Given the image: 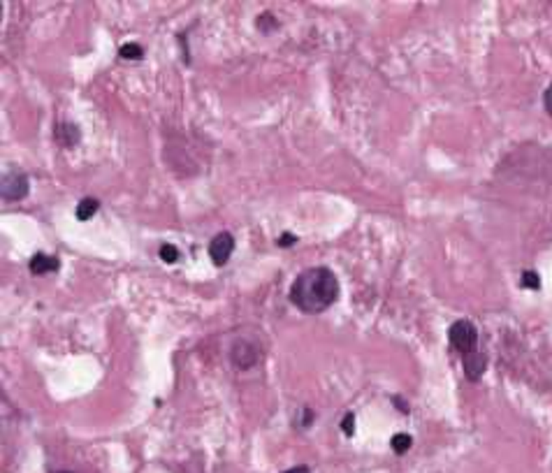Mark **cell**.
I'll use <instances>...</instances> for the list:
<instances>
[{
  "mask_svg": "<svg viewBox=\"0 0 552 473\" xmlns=\"http://www.w3.org/2000/svg\"><path fill=\"white\" fill-rule=\"evenodd\" d=\"M339 297V281L332 269L311 267L292 281L290 302L304 314H321Z\"/></svg>",
  "mask_w": 552,
  "mask_h": 473,
  "instance_id": "obj_1",
  "label": "cell"
},
{
  "mask_svg": "<svg viewBox=\"0 0 552 473\" xmlns=\"http://www.w3.org/2000/svg\"><path fill=\"white\" fill-rule=\"evenodd\" d=\"M448 339H450V344H453L455 350H460L462 355H469V353L476 350L478 332H476V327H473L471 320H457L450 325Z\"/></svg>",
  "mask_w": 552,
  "mask_h": 473,
  "instance_id": "obj_2",
  "label": "cell"
},
{
  "mask_svg": "<svg viewBox=\"0 0 552 473\" xmlns=\"http://www.w3.org/2000/svg\"><path fill=\"white\" fill-rule=\"evenodd\" d=\"M232 251H235V237L230 232H218L212 244H209V255H212V262L218 267H223L227 260H230Z\"/></svg>",
  "mask_w": 552,
  "mask_h": 473,
  "instance_id": "obj_3",
  "label": "cell"
},
{
  "mask_svg": "<svg viewBox=\"0 0 552 473\" xmlns=\"http://www.w3.org/2000/svg\"><path fill=\"white\" fill-rule=\"evenodd\" d=\"M28 195V177L26 175H5L3 177V197L5 200H23Z\"/></svg>",
  "mask_w": 552,
  "mask_h": 473,
  "instance_id": "obj_4",
  "label": "cell"
},
{
  "mask_svg": "<svg viewBox=\"0 0 552 473\" xmlns=\"http://www.w3.org/2000/svg\"><path fill=\"white\" fill-rule=\"evenodd\" d=\"M462 367H464V374L469 381H478L483 376L485 367H488V360H485L483 353L473 350L469 355H464V362H462Z\"/></svg>",
  "mask_w": 552,
  "mask_h": 473,
  "instance_id": "obj_5",
  "label": "cell"
},
{
  "mask_svg": "<svg viewBox=\"0 0 552 473\" xmlns=\"http://www.w3.org/2000/svg\"><path fill=\"white\" fill-rule=\"evenodd\" d=\"M31 272L33 274H47V272H56L58 267H61V262L56 260V257H51V255H47V253H35L31 257Z\"/></svg>",
  "mask_w": 552,
  "mask_h": 473,
  "instance_id": "obj_6",
  "label": "cell"
},
{
  "mask_svg": "<svg viewBox=\"0 0 552 473\" xmlns=\"http://www.w3.org/2000/svg\"><path fill=\"white\" fill-rule=\"evenodd\" d=\"M98 209H100V202L95 200V197H84V200H79V205H77V209H75L77 220L93 218L95 214H98Z\"/></svg>",
  "mask_w": 552,
  "mask_h": 473,
  "instance_id": "obj_7",
  "label": "cell"
},
{
  "mask_svg": "<svg viewBox=\"0 0 552 473\" xmlns=\"http://www.w3.org/2000/svg\"><path fill=\"white\" fill-rule=\"evenodd\" d=\"M58 140H61L63 146H75L77 140H79V130H77V125L75 123L58 125Z\"/></svg>",
  "mask_w": 552,
  "mask_h": 473,
  "instance_id": "obj_8",
  "label": "cell"
},
{
  "mask_svg": "<svg viewBox=\"0 0 552 473\" xmlns=\"http://www.w3.org/2000/svg\"><path fill=\"white\" fill-rule=\"evenodd\" d=\"M118 56L125 58V61H140L144 56V47L137 44V42H128V44H123L121 49H118Z\"/></svg>",
  "mask_w": 552,
  "mask_h": 473,
  "instance_id": "obj_9",
  "label": "cell"
},
{
  "mask_svg": "<svg viewBox=\"0 0 552 473\" xmlns=\"http://www.w3.org/2000/svg\"><path fill=\"white\" fill-rule=\"evenodd\" d=\"M411 446H413V439L409 434H394L392 441H390V448H392L397 455H404Z\"/></svg>",
  "mask_w": 552,
  "mask_h": 473,
  "instance_id": "obj_10",
  "label": "cell"
},
{
  "mask_svg": "<svg viewBox=\"0 0 552 473\" xmlns=\"http://www.w3.org/2000/svg\"><path fill=\"white\" fill-rule=\"evenodd\" d=\"M520 285L527 290H541V277L536 272H531V269H527V272H522Z\"/></svg>",
  "mask_w": 552,
  "mask_h": 473,
  "instance_id": "obj_11",
  "label": "cell"
},
{
  "mask_svg": "<svg viewBox=\"0 0 552 473\" xmlns=\"http://www.w3.org/2000/svg\"><path fill=\"white\" fill-rule=\"evenodd\" d=\"M160 257H163L167 265H174V262L179 260V251H177V246H172V244H163V246H160Z\"/></svg>",
  "mask_w": 552,
  "mask_h": 473,
  "instance_id": "obj_12",
  "label": "cell"
},
{
  "mask_svg": "<svg viewBox=\"0 0 552 473\" xmlns=\"http://www.w3.org/2000/svg\"><path fill=\"white\" fill-rule=\"evenodd\" d=\"M341 432H344L346 436L355 434V416H353V413H346L344 416V420H341Z\"/></svg>",
  "mask_w": 552,
  "mask_h": 473,
  "instance_id": "obj_13",
  "label": "cell"
},
{
  "mask_svg": "<svg viewBox=\"0 0 552 473\" xmlns=\"http://www.w3.org/2000/svg\"><path fill=\"white\" fill-rule=\"evenodd\" d=\"M297 242V237H292V232H286V235H281V239H279V246H292V244Z\"/></svg>",
  "mask_w": 552,
  "mask_h": 473,
  "instance_id": "obj_14",
  "label": "cell"
},
{
  "mask_svg": "<svg viewBox=\"0 0 552 473\" xmlns=\"http://www.w3.org/2000/svg\"><path fill=\"white\" fill-rule=\"evenodd\" d=\"M543 103H545V112L552 116V84H550L548 91H545V95H543Z\"/></svg>",
  "mask_w": 552,
  "mask_h": 473,
  "instance_id": "obj_15",
  "label": "cell"
},
{
  "mask_svg": "<svg viewBox=\"0 0 552 473\" xmlns=\"http://www.w3.org/2000/svg\"><path fill=\"white\" fill-rule=\"evenodd\" d=\"M284 473H311V469L309 466H295V469H288Z\"/></svg>",
  "mask_w": 552,
  "mask_h": 473,
  "instance_id": "obj_16",
  "label": "cell"
},
{
  "mask_svg": "<svg viewBox=\"0 0 552 473\" xmlns=\"http://www.w3.org/2000/svg\"><path fill=\"white\" fill-rule=\"evenodd\" d=\"M58 473H70V471H58Z\"/></svg>",
  "mask_w": 552,
  "mask_h": 473,
  "instance_id": "obj_17",
  "label": "cell"
}]
</instances>
